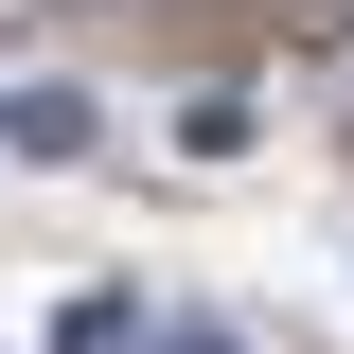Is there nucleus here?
I'll return each mask as SVG.
<instances>
[{"label":"nucleus","instance_id":"f03ea898","mask_svg":"<svg viewBox=\"0 0 354 354\" xmlns=\"http://www.w3.org/2000/svg\"><path fill=\"white\" fill-rule=\"evenodd\" d=\"M53 354H142V301H124V283H88V301L53 319Z\"/></svg>","mask_w":354,"mask_h":354},{"label":"nucleus","instance_id":"f257e3e1","mask_svg":"<svg viewBox=\"0 0 354 354\" xmlns=\"http://www.w3.org/2000/svg\"><path fill=\"white\" fill-rule=\"evenodd\" d=\"M0 142H18V160H88V88H0Z\"/></svg>","mask_w":354,"mask_h":354},{"label":"nucleus","instance_id":"7ed1b4c3","mask_svg":"<svg viewBox=\"0 0 354 354\" xmlns=\"http://www.w3.org/2000/svg\"><path fill=\"white\" fill-rule=\"evenodd\" d=\"M319 36H354V0H319Z\"/></svg>","mask_w":354,"mask_h":354}]
</instances>
